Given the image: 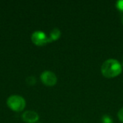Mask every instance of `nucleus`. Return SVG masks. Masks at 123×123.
<instances>
[{"label":"nucleus","instance_id":"1","mask_svg":"<svg viewBox=\"0 0 123 123\" xmlns=\"http://www.w3.org/2000/svg\"><path fill=\"white\" fill-rule=\"evenodd\" d=\"M122 63L114 58L106 60L101 66V72L102 75L108 79L115 78L119 76L122 73Z\"/></svg>","mask_w":123,"mask_h":123},{"label":"nucleus","instance_id":"2","mask_svg":"<svg viewBox=\"0 0 123 123\" xmlns=\"http://www.w3.org/2000/svg\"><path fill=\"white\" fill-rule=\"evenodd\" d=\"M7 106L14 112H21L22 111L26 105L25 99L19 95H12L6 101Z\"/></svg>","mask_w":123,"mask_h":123},{"label":"nucleus","instance_id":"3","mask_svg":"<svg viewBox=\"0 0 123 123\" xmlns=\"http://www.w3.org/2000/svg\"><path fill=\"white\" fill-rule=\"evenodd\" d=\"M32 42L37 46H43L49 43V38L45 32L42 31H35L31 37Z\"/></svg>","mask_w":123,"mask_h":123},{"label":"nucleus","instance_id":"4","mask_svg":"<svg viewBox=\"0 0 123 123\" xmlns=\"http://www.w3.org/2000/svg\"><path fill=\"white\" fill-rule=\"evenodd\" d=\"M41 81L48 86H53L56 84L58 79L56 75L50 71H45L40 75Z\"/></svg>","mask_w":123,"mask_h":123},{"label":"nucleus","instance_id":"5","mask_svg":"<svg viewBox=\"0 0 123 123\" xmlns=\"http://www.w3.org/2000/svg\"><path fill=\"white\" fill-rule=\"evenodd\" d=\"M22 118L26 123H35L39 120V115L34 111L28 110L22 114Z\"/></svg>","mask_w":123,"mask_h":123},{"label":"nucleus","instance_id":"6","mask_svg":"<svg viewBox=\"0 0 123 123\" xmlns=\"http://www.w3.org/2000/svg\"><path fill=\"white\" fill-rule=\"evenodd\" d=\"M61 30L58 28V27H55L53 28L50 33V37H48L49 38V43L55 41L57 40H58V38L61 37Z\"/></svg>","mask_w":123,"mask_h":123},{"label":"nucleus","instance_id":"7","mask_svg":"<svg viewBox=\"0 0 123 123\" xmlns=\"http://www.w3.org/2000/svg\"><path fill=\"white\" fill-rule=\"evenodd\" d=\"M102 123H113V120L109 115H105L102 118Z\"/></svg>","mask_w":123,"mask_h":123},{"label":"nucleus","instance_id":"8","mask_svg":"<svg viewBox=\"0 0 123 123\" xmlns=\"http://www.w3.org/2000/svg\"><path fill=\"white\" fill-rule=\"evenodd\" d=\"M116 7L121 12H123V0H119L116 1Z\"/></svg>","mask_w":123,"mask_h":123},{"label":"nucleus","instance_id":"9","mask_svg":"<svg viewBox=\"0 0 123 123\" xmlns=\"http://www.w3.org/2000/svg\"><path fill=\"white\" fill-rule=\"evenodd\" d=\"M117 117H118L119 120L123 123V107L119 110V112L117 113Z\"/></svg>","mask_w":123,"mask_h":123},{"label":"nucleus","instance_id":"10","mask_svg":"<svg viewBox=\"0 0 123 123\" xmlns=\"http://www.w3.org/2000/svg\"><path fill=\"white\" fill-rule=\"evenodd\" d=\"M121 21H122V23H123V15L122 16V18H121Z\"/></svg>","mask_w":123,"mask_h":123},{"label":"nucleus","instance_id":"11","mask_svg":"<svg viewBox=\"0 0 123 123\" xmlns=\"http://www.w3.org/2000/svg\"><path fill=\"white\" fill-rule=\"evenodd\" d=\"M122 66H123V63H122Z\"/></svg>","mask_w":123,"mask_h":123}]
</instances>
